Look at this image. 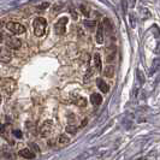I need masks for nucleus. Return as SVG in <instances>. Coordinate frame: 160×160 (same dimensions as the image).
I'll use <instances>...</instances> for the list:
<instances>
[{"label":"nucleus","instance_id":"6ab92c4d","mask_svg":"<svg viewBox=\"0 0 160 160\" xmlns=\"http://www.w3.org/2000/svg\"><path fill=\"white\" fill-rule=\"evenodd\" d=\"M81 11L83 12V15L87 16V17L90 16V9L88 6H86V5H81Z\"/></svg>","mask_w":160,"mask_h":160},{"label":"nucleus","instance_id":"393cba45","mask_svg":"<svg viewBox=\"0 0 160 160\" xmlns=\"http://www.w3.org/2000/svg\"><path fill=\"white\" fill-rule=\"evenodd\" d=\"M122 4H123V11H124V14H125V12H127V9H128L127 0H123V1H122Z\"/></svg>","mask_w":160,"mask_h":160},{"label":"nucleus","instance_id":"a211bd4d","mask_svg":"<svg viewBox=\"0 0 160 160\" xmlns=\"http://www.w3.org/2000/svg\"><path fill=\"white\" fill-rule=\"evenodd\" d=\"M129 19H130L131 28H135V27H136V24H137V21H136V16L134 15V14H130V15H129Z\"/></svg>","mask_w":160,"mask_h":160},{"label":"nucleus","instance_id":"5701e85b","mask_svg":"<svg viewBox=\"0 0 160 160\" xmlns=\"http://www.w3.org/2000/svg\"><path fill=\"white\" fill-rule=\"evenodd\" d=\"M84 25L88 27L90 30H93L94 29V25H95V22H89V21H86V22H84Z\"/></svg>","mask_w":160,"mask_h":160},{"label":"nucleus","instance_id":"2eb2a0df","mask_svg":"<svg viewBox=\"0 0 160 160\" xmlns=\"http://www.w3.org/2000/svg\"><path fill=\"white\" fill-rule=\"evenodd\" d=\"M160 69V57L155 58L153 60V64H152V69H150V75H153L154 72H157Z\"/></svg>","mask_w":160,"mask_h":160},{"label":"nucleus","instance_id":"c756f323","mask_svg":"<svg viewBox=\"0 0 160 160\" xmlns=\"http://www.w3.org/2000/svg\"><path fill=\"white\" fill-rule=\"evenodd\" d=\"M2 40H4V34H2V33H0V44L2 42Z\"/></svg>","mask_w":160,"mask_h":160},{"label":"nucleus","instance_id":"f3484780","mask_svg":"<svg viewBox=\"0 0 160 160\" xmlns=\"http://www.w3.org/2000/svg\"><path fill=\"white\" fill-rule=\"evenodd\" d=\"M136 76H137L139 83H140V84H143L146 81V77H145V75H143V72H142L141 70H137V71H136Z\"/></svg>","mask_w":160,"mask_h":160},{"label":"nucleus","instance_id":"c85d7f7f","mask_svg":"<svg viewBox=\"0 0 160 160\" xmlns=\"http://www.w3.org/2000/svg\"><path fill=\"white\" fill-rule=\"evenodd\" d=\"M1 132H4V125H2V123L0 122V134Z\"/></svg>","mask_w":160,"mask_h":160},{"label":"nucleus","instance_id":"a878e982","mask_svg":"<svg viewBox=\"0 0 160 160\" xmlns=\"http://www.w3.org/2000/svg\"><path fill=\"white\" fill-rule=\"evenodd\" d=\"M14 135H15L16 137H19V139L22 137V132H21L19 130H15V131H14Z\"/></svg>","mask_w":160,"mask_h":160},{"label":"nucleus","instance_id":"bb28decb","mask_svg":"<svg viewBox=\"0 0 160 160\" xmlns=\"http://www.w3.org/2000/svg\"><path fill=\"white\" fill-rule=\"evenodd\" d=\"M70 11H71V15H72L73 19H77V12H75V11H73L72 7H70Z\"/></svg>","mask_w":160,"mask_h":160},{"label":"nucleus","instance_id":"7c9ffc66","mask_svg":"<svg viewBox=\"0 0 160 160\" xmlns=\"http://www.w3.org/2000/svg\"><path fill=\"white\" fill-rule=\"evenodd\" d=\"M100 1H102V2H106V0H100Z\"/></svg>","mask_w":160,"mask_h":160},{"label":"nucleus","instance_id":"f257e3e1","mask_svg":"<svg viewBox=\"0 0 160 160\" xmlns=\"http://www.w3.org/2000/svg\"><path fill=\"white\" fill-rule=\"evenodd\" d=\"M46 25H47V22L46 19L42 17H37L35 21H34V33L37 37H41L45 35V31H46Z\"/></svg>","mask_w":160,"mask_h":160},{"label":"nucleus","instance_id":"7ed1b4c3","mask_svg":"<svg viewBox=\"0 0 160 160\" xmlns=\"http://www.w3.org/2000/svg\"><path fill=\"white\" fill-rule=\"evenodd\" d=\"M66 24H68V18L66 17H61L58 22L56 23V25H54L56 33L58 35H64L65 31H66Z\"/></svg>","mask_w":160,"mask_h":160},{"label":"nucleus","instance_id":"39448f33","mask_svg":"<svg viewBox=\"0 0 160 160\" xmlns=\"http://www.w3.org/2000/svg\"><path fill=\"white\" fill-rule=\"evenodd\" d=\"M5 44L10 49H19L22 42H21V40H18L15 36H9V37H6Z\"/></svg>","mask_w":160,"mask_h":160},{"label":"nucleus","instance_id":"1a4fd4ad","mask_svg":"<svg viewBox=\"0 0 160 160\" xmlns=\"http://www.w3.org/2000/svg\"><path fill=\"white\" fill-rule=\"evenodd\" d=\"M95 39H96V42L101 45L103 42V39H105V33H103V25L102 24H98V30H96V35H95Z\"/></svg>","mask_w":160,"mask_h":160},{"label":"nucleus","instance_id":"cd10ccee","mask_svg":"<svg viewBox=\"0 0 160 160\" xmlns=\"http://www.w3.org/2000/svg\"><path fill=\"white\" fill-rule=\"evenodd\" d=\"M30 147H31V148H33L35 152H36V150H39V147L35 145V143H30Z\"/></svg>","mask_w":160,"mask_h":160},{"label":"nucleus","instance_id":"412c9836","mask_svg":"<svg viewBox=\"0 0 160 160\" xmlns=\"http://www.w3.org/2000/svg\"><path fill=\"white\" fill-rule=\"evenodd\" d=\"M141 15H142V18L147 19V18L150 17V12H149L147 9H141Z\"/></svg>","mask_w":160,"mask_h":160},{"label":"nucleus","instance_id":"b1692460","mask_svg":"<svg viewBox=\"0 0 160 160\" xmlns=\"http://www.w3.org/2000/svg\"><path fill=\"white\" fill-rule=\"evenodd\" d=\"M48 6H49L48 2H44V4H41V5L39 6V10H45V9H47Z\"/></svg>","mask_w":160,"mask_h":160},{"label":"nucleus","instance_id":"20e7f679","mask_svg":"<svg viewBox=\"0 0 160 160\" xmlns=\"http://www.w3.org/2000/svg\"><path fill=\"white\" fill-rule=\"evenodd\" d=\"M6 28L7 30H10L11 33H14V34H23L24 31H25V28L22 25V24H19V23H17V22H10V23H7L6 24Z\"/></svg>","mask_w":160,"mask_h":160},{"label":"nucleus","instance_id":"6e6552de","mask_svg":"<svg viewBox=\"0 0 160 160\" xmlns=\"http://www.w3.org/2000/svg\"><path fill=\"white\" fill-rule=\"evenodd\" d=\"M71 101H72V103L77 105V106H80V107H84V106H87V99L83 98V96H81V95H78V94L73 95L72 98H71Z\"/></svg>","mask_w":160,"mask_h":160},{"label":"nucleus","instance_id":"f8f14e48","mask_svg":"<svg viewBox=\"0 0 160 160\" xmlns=\"http://www.w3.org/2000/svg\"><path fill=\"white\" fill-rule=\"evenodd\" d=\"M93 59H94V66L96 68V70H98V71H101L102 63H101V58H100V54H99V53H95Z\"/></svg>","mask_w":160,"mask_h":160},{"label":"nucleus","instance_id":"9b49d317","mask_svg":"<svg viewBox=\"0 0 160 160\" xmlns=\"http://www.w3.org/2000/svg\"><path fill=\"white\" fill-rule=\"evenodd\" d=\"M96 84H98V88L101 90L102 93H107L108 92V86L106 84V82L102 78H96Z\"/></svg>","mask_w":160,"mask_h":160},{"label":"nucleus","instance_id":"4be33fe9","mask_svg":"<svg viewBox=\"0 0 160 160\" xmlns=\"http://www.w3.org/2000/svg\"><path fill=\"white\" fill-rule=\"evenodd\" d=\"M66 131H69L70 134H76L77 132V128H76V125H68L66 127Z\"/></svg>","mask_w":160,"mask_h":160},{"label":"nucleus","instance_id":"9d476101","mask_svg":"<svg viewBox=\"0 0 160 160\" xmlns=\"http://www.w3.org/2000/svg\"><path fill=\"white\" fill-rule=\"evenodd\" d=\"M19 155L21 157H23V158H25V159H34L36 155H35V153L33 152V150H30L28 148H24V149H22L21 152H19Z\"/></svg>","mask_w":160,"mask_h":160},{"label":"nucleus","instance_id":"f03ea898","mask_svg":"<svg viewBox=\"0 0 160 160\" xmlns=\"http://www.w3.org/2000/svg\"><path fill=\"white\" fill-rule=\"evenodd\" d=\"M0 86L2 88V90L6 93V94H11L16 88V83L14 80L11 78H4V80H0Z\"/></svg>","mask_w":160,"mask_h":160},{"label":"nucleus","instance_id":"aec40b11","mask_svg":"<svg viewBox=\"0 0 160 160\" xmlns=\"http://www.w3.org/2000/svg\"><path fill=\"white\" fill-rule=\"evenodd\" d=\"M59 143H61V145H64V143H68L69 142V137L66 136V135H60L58 139Z\"/></svg>","mask_w":160,"mask_h":160},{"label":"nucleus","instance_id":"dca6fc26","mask_svg":"<svg viewBox=\"0 0 160 160\" xmlns=\"http://www.w3.org/2000/svg\"><path fill=\"white\" fill-rule=\"evenodd\" d=\"M103 72H105V76H106V77H112L113 73H115V66L111 65V64L107 65V66L105 68V71H103Z\"/></svg>","mask_w":160,"mask_h":160},{"label":"nucleus","instance_id":"2f4dec72","mask_svg":"<svg viewBox=\"0 0 160 160\" xmlns=\"http://www.w3.org/2000/svg\"><path fill=\"white\" fill-rule=\"evenodd\" d=\"M0 103H1V96H0Z\"/></svg>","mask_w":160,"mask_h":160},{"label":"nucleus","instance_id":"0eeeda50","mask_svg":"<svg viewBox=\"0 0 160 160\" xmlns=\"http://www.w3.org/2000/svg\"><path fill=\"white\" fill-rule=\"evenodd\" d=\"M52 127H53L52 122L51 120H46L44 124L40 127V135L42 137H46L47 135H49L51 131H52Z\"/></svg>","mask_w":160,"mask_h":160},{"label":"nucleus","instance_id":"4468645a","mask_svg":"<svg viewBox=\"0 0 160 160\" xmlns=\"http://www.w3.org/2000/svg\"><path fill=\"white\" fill-rule=\"evenodd\" d=\"M102 25H103V29H105V34H106V33H107V34H111V33H112V24H111V22H110L108 18H105V19H103Z\"/></svg>","mask_w":160,"mask_h":160},{"label":"nucleus","instance_id":"ddd939ff","mask_svg":"<svg viewBox=\"0 0 160 160\" xmlns=\"http://www.w3.org/2000/svg\"><path fill=\"white\" fill-rule=\"evenodd\" d=\"M90 102H93L94 105H96V106H99L100 103L102 102V98L100 94H98V93H94V94H92V96H90Z\"/></svg>","mask_w":160,"mask_h":160},{"label":"nucleus","instance_id":"423d86ee","mask_svg":"<svg viewBox=\"0 0 160 160\" xmlns=\"http://www.w3.org/2000/svg\"><path fill=\"white\" fill-rule=\"evenodd\" d=\"M12 58V54L10 52V48L6 47H0V61L1 63H9Z\"/></svg>","mask_w":160,"mask_h":160}]
</instances>
